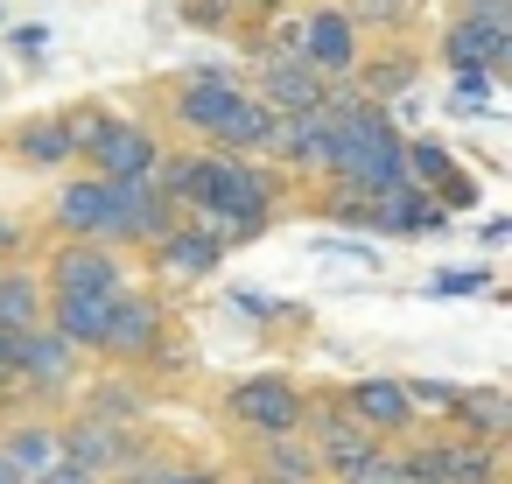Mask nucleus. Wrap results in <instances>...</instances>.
I'll return each mask as SVG.
<instances>
[{"instance_id":"1","label":"nucleus","mask_w":512,"mask_h":484,"mask_svg":"<svg viewBox=\"0 0 512 484\" xmlns=\"http://www.w3.org/2000/svg\"><path fill=\"white\" fill-rule=\"evenodd\" d=\"M176 225V204L148 176H106V232L99 246H155Z\"/></svg>"},{"instance_id":"2","label":"nucleus","mask_w":512,"mask_h":484,"mask_svg":"<svg viewBox=\"0 0 512 484\" xmlns=\"http://www.w3.org/2000/svg\"><path fill=\"white\" fill-rule=\"evenodd\" d=\"M456 22L442 36V57L449 64H484V71H505L512 64V0H456Z\"/></svg>"},{"instance_id":"3","label":"nucleus","mask_w":512,"mask_h":484,"mask_svg":"<svg viewBox=\"0 0 512 484\" xmlns=\"http://www.w3.org/2000/svg\"><path fill=\"white\" fill-rule=\"evenodd\" d=\"M225 414H232L239 428H253V435H295L302 414H309V400H302L295 379L260 372V379H239V386L225 393Z\"/></svg>"},{"instance_id":"4","label":"nucleus","mask_w":512,"mask_h":484,"mask_svg":"<svg viewBox=\"0 0 512 484\" xmlns=\"http://www.w3.org/2000/svg\"><path fill=\"white\" fill-rule=\"evenodd\" d=\"M295 57H302L309 71H323L330 85H337V78H351V71H358V57H365L351 8H309V15H302V29H295Z\"/></svg>"},{"instance_id":"5","label":"nucleus","mask_w":512,"mask_h":484,"mask_svg":"<svg viewBox=\"0 0 512 484\" xmlns=\"http://www.w3.org/2000/svg\"><path fill=\"white\" fill-rule=\"evenodd\" d=\"M260 85H246L274 120L281 113H309V106H323V92H330V78L323 71H309L295 50H260V71H253Z\"/></svg>"},{"instance_id":"6","label":"nucleus","mask_w":512,"mask_h":484,"mask_svg":"<svg viewBox=\"0 0 512 484\" xmlns=\"http://www.w3.org/2000/svg\"><path fill=\"white\" fill-rule=\"evenodd\" d=\"M50 288L57 295H113V288H127V267H120L113 246L78 239V246H57L50 253Z\"/></svg>"},{"instance_id":"7","label":"nucleus","mask_w":512,"mask_h":484,"mask_svg":"<svg viewBox=\"0 0 512 484\" xmlns=\"http://www.w3.org/2000/svg\"><path fill=\"white\" fill-rule=\"evenodd\" d=\"M239 99H246V78H232V71H190L183 92H176V120L190 134H204V148H211V134L232 120Z\"/></svg>"},{"instance_id":"8","label":"nucleus","mask_w":512,"mask_h":484,"mask_svg":"<svg viewBox=\"0 0 512 484\" xmlns=\"http://www.w3.org/2000/svg\"><path fill=\"white\" fill-rule=\"evenodd\" d=\"M155 337H162V302L141 295V288H113V295H106V337H99V351H113V358H148Z\"/></svg>"},{"instance_id":"9","label":"nucleus","mask_w":512,"mask_h":484,"mask_svg":"<svg viewBox=\"0 0 512 484\" xmlns=\"http://www.w3.org/2000/svg\"><path fill=\"white\" fill-rule=\"evenodd\" d=\"M414 484H498V449L491 442H435L407 456Z\"/></svg>"},{"instance_id":"10","label":"nucleus","mask_w":512,"mask_h":484,"mask_svg":"<svg viewBox=\"0 0 512 484\" xmlns=\"http://www.w3.org/2000/svg\"><path fill=\"white\" fill-rule=\"evenodd\" d=\"M85 162H92V176H148L155 169V134L141 120H113L106 113L92 148H85Z\"/></svg>"},{"instance_id":"11","label":"nucleus","mask_w":512,"mask_h":484,"mask_svg":"<svg viewBox=\"0 0 512 484\" xmlns=\"http://www.w3.org/2000/svg\"><path fill=\"white\" fill-rule=\"evenodd\" d=\"M15 379H22V386H36V393H57V386H71V379H78V344H71L64 330H50V323L22 330Z\"/></svg>"},{"instance_id":"12","label":"nucleus","mask_w":512,"mask_h":484,"mask_svg":"<svg viewBox=\"0 0 512 484\" xmlns=\"http://www.w3.org/2000/svg\"><path fill=\"white\" fill-rule=\"evenodd\" d=\"M57 456L64 463H78V470H134L141 456H134V442L120 435V421H99V414H85V421H71L64 435H57Z\"/></svg>"},{"instance_id":"13","label":"nucleus","mask_w":512,"mask_h":484,"mask_svg":"<svg viewBox=\"0 0 512 484\" xmlns=\"http://www.w3.org/2000/svg\"><path fill=\"white\" fill-rule=\"evenodd\" d=\"M309 428H316V470H337V477H358L372 456H379V435L372 428H358L351 414H302Z\"/></svg>"},{"instance_id":"14","label":"nucleus","mask_w":512,"mask_h":484,"mask_svg":"<svg viewBox=\"0 0 512 484\" xmlns=\"http://www.w3.org/2000/svg\"><path fill=\"white\" fill-rule=\"evenodd\" d=\"M218 260H225V246L211 232H197V225H169L155 239V267L169 281H204V274H218Z\"/></svg>"},{"instance_id":"15","label":"nucleus","mask_w":512,"mask_h":484,"mask_svg":"<svg viewBox=\"0 0 512 484\" xmlns=\"http://www.w3.org/2000/svg\"><path fill=\"white\" fill-rule=\"evenodd\" d=\"M351 421L372 428V435H400V428L414 421L407 379H358V386H351Z\"/></svg>"},{"instance_id":"16","label":"nucleus","mask_w":512,"mask_h":484,"mask_svg":"<svg viewBox=\"0 0 512 484\" xmlns=\"http://www.w3.org/2000/svg\"><path fill=\"white\" fill-rule=\"evenodd\" d=\"M50 218H57V232H71V239H99V232H106V176H71V183L50 197Z\"/></svg>"},{"instance_id":"17","label":"nucleus","mask_w":512,"mask_h":484,"mask_svg":"<svg viewBox=\"0 0 512 484\" xmlns=\"http://www.w3.org/2000/svg\"><path fill=\"white\" fill-rule=\"evenodd\" d=\"M414 78H421V57H414V50H386V57H358V71H351V85H358L365 99H379V106H386V99H400V92H407Z\"/></svg>"},{"instance_id":"18","label":"nucleus","mask_w":512,"mask_h":484,"mask_svg":"<svg viewBox=\"0 0 512 484\" xmlns=\"http://www.w3.org/2000/svg\"><path fill=\"white\" fill-rule=\"evenodd\" d=\"M15 155H22L29 169H64V162H78L71 120H64V113H57V120H29V127L15 134Z\"/></svg>"},{"instance_id":"19","label":"nucleus","mask_w":512,"mask_h":484,"mask_svg":"<svg viewBox=\"0 0 512 484\" xmlns=\"http://www.w3.org/2000/svg\"><path fill=\"white\" fill-rule=\"evenodd\" d=\"M50 330H64L71 344H92L106 337V295H50Z\"/></svg>"},{"instance_id":"20","label":"nucleus","mask_w":512,"mask_h":484,"mask_svg":"<svg viewBox=\"0 0 512 484\" xmlns=\"http://www.w3.org/2000/svg\"><path fill=\"white\" fill-rule=\"evenodd\" d=\"M267 134H274V113L246 92V99L232 106V120L211 134V148H225V155H253V148H267Z\"/></svg>"},{"instance_id":"21","label":"nucleus","mask_w":512,"mask_h":484,"mask_svg":"<svg viewBox=\"0 0 512 484\" xmlns=\"http://www.w3.org/2000/svg\"><path fill=\"white\" fill-rule=\"evenodd\" d=\"M449 407H456V428L477 435V442H498V435L512 428V400H505V393H456Z\"/></svg>"},{"instance_id":"22","label":"nucleus","mask_w":512,"mask_h":484,"mask_svg":"<svg viewBox=\"0 0 512 484\" xmlns=\"http://www.w3.org/2000/svg\"><path fill=\"white\" fill-rule=\"evenodd\" d=\"M0 323H15V330H36L43 323V281L36 274H8V267H0Z\"/></svg>"},{"instance_id":"23","label":"nucleus","mask_w":512,"mask_h":484,"mask_svg":"<svg viewBox=\"0 0 512 484\" xmlns=\"http://www.w3.org/2000/svg\"><path fill=\"white\" fill-rule=\"evenodd\" d=\"M0 456H8V463L22 470V484H29L36 470H50V463H57V435H50V428H15L8 442H0Z\"/></svg>"},{"instance_id":"24","label":"nucleus","mask_w":512,"mask_h":484,"mask_svg":"<svg viewBox=\"0 0 512 484\" xmlns=\"http://www.w3.org/2000/svg\"><path fill=\"white\" fill-rule=\"evenodd\" d=\"M267 477H281V484H309V477H316V449H295L288 435H267Z\"/></svg>"},{"instance_id":"25","label":"nucleus","mask_w":512,"mask_h":484,"mask_svg":"<svg viewBox=\"0 0 512 484\" xmlns=\"http://www.w3.org/2000/svg\"><path fill=\"white\" fill-rule=\"evenodd\" d=\"M414 15H421V0H351V22L358 29H393L400 36Z\"/></svg>"},{"instance_id":"26","label":"nucleus","mask_w":512,"mask_h":484,"mask_svg":"<svg viewBox=\"0 0 512 484\" xmlns=\"http://www.w3.org/2000/svg\"><path fill=\"white\" fill-rule=\"evenodd\" d=\"M232 8L239 0H183V22L190 29H232Z\"/></svg>"},{"instance_id":"27","label":"nucleus","mask_w":512,"mask_h":484,"mask_svg":"<svg viewBox=\"0 0 512 484\" xmlns=\"http://www.w3.org/2000/svg\"><path fill=\"white\" fill-rule=\"evenodd\" d=\"M449 71H456V92H463V99H484L491 78H498V71H484V64H449Z\"/></svg>"},{"instance_id":"28","label":"nucleus","mask_w":512,"mask_h":484,"mask_svg":"<svg viewBox=\"0 0 512 484\" xmlns=\"http://www.w3.org/2000/svg\"><path fill=\"white\" fill-rule=\"evenodd\" d=\"M29 484H99V477H92V470H78V463H64V456H57V463H50V470H36V477H29Z\"/></svg>"},{"instance_id":"29","label":"nucleus","mask_w":512,"mask_h":484,"mask_svg":"<svg viewBox=\"0 0 512 484\" xmlns=\"http://www.w3.org/2000/svg\"><path fill=\"white\" fill-rule=\"evenodd\" d=\"M484 274H435V295H477Z\"/></svg>"},{"instance_id":"30","label":"nucleus","mask_w":512,"mask_h":484,"mask_svg":"<svg viewBox=\"0 0 512 484\" xmlns=\"http://www.w3.org/2000/svg\"><path fill=\"white\" fill-rule=\"evenodd\" d=\"M15 351H22V330L0 323V372H15Z\"/></svg>"},{"instance_id":"31","label":"nucleus","mask_w":512,"mask_h":484,"mask_svg":"<svg viewBox=\"0 0 512 484\" xmlns=\"http://www.w3.org/2000/svg\"><path fill=\"white\" fill-rule=\"evenodd\" d=\"M15 246H22V225H15V218H0V260H8Z\"/></svg>"},{"instance_id":"32","label":"nucleus","mask_w":512,"mask_h":484,"mask_svg":"<svg viewBox=\"0 0 512 484\" xmlns=\"http://www.w3.org/2000/svg\"><path fill=\"white\" fill-rule=\"evenodd\" d=\"M0 484H22V470H15L8 456H0Z\"/></svg>"},{"instance_id":"33","label":"nucleus","mask_w":512,"mask_h":484,"mask_svg":"<svg viewBox=\"0 0 512 484\" xmlns=\"http://www.w3.org/2000/svg\"><path fill=\"white\" fill-rule=\"evenodd\" d=\"M253 8H260V15H281V8H288V0H253Z\"/></svg>"},{"instance_id":"34","label":"nucleus","mask_w":512,"mask_h":484,"mask_svg":"<svg viewBox=\"0 0 512 484\" xmlns=\"http://www.w3.org/2000/svg\"><path fill=\"white\" fill-rule=\"evenodd\" d=\"M8 386H15V372H0V400H8Z\"/></svg>"},{"instance_id":"35","label":"nucleus","mask_w":512,"mask_h":484,"mask_svg":"<svg viewBox=\"0 0 512 484\" xmlns=\"http://www.w3.org/2000/svg\"><path fill=\"white\" fill-rule=\"evenodd\" d=\"M267 484H281V477H267Z\"/></svg>"}]
</instances>
